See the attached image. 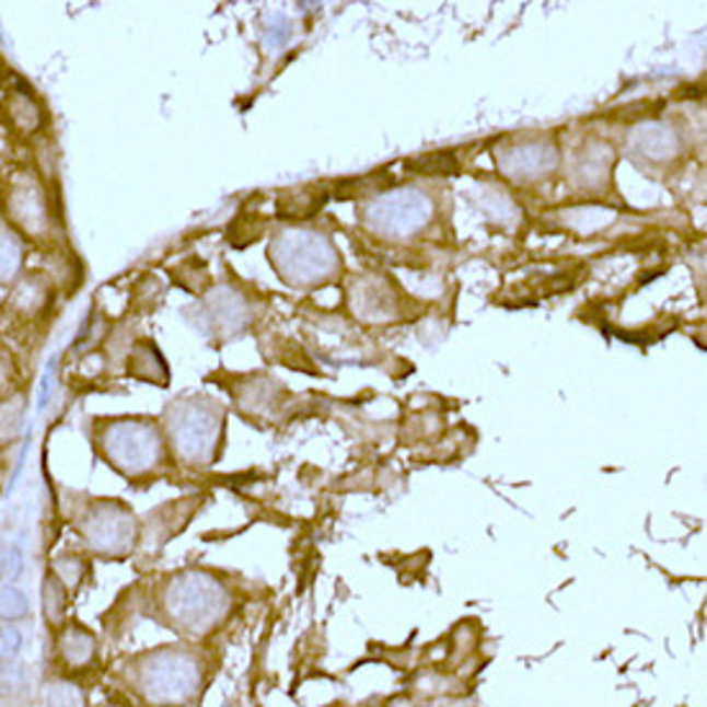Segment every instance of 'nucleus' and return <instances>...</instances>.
Returning <instances> with one entry per match:
<instances>
[{
	"instance_id": "obj_1",
	"label": "nucleus",
	"mask_w": 707,
	"mask_h": 707,
	"mask_svg": "<svg viewBox=\"0 0 707 707\" xmlns=\"http://www.w3.org/2000/svg\"><path fill=\"white\" fill-rule=\"evenodd\" d=\"M131 684L152 707H186L204 689V664L188 648L162 646L131 664Z\"/></svg>"
},
{
	"instance_id": "obj_2",
	"label": "nucleus",
	"mask_w": 707,
	"mask_h": 707,
	"mask_svg": "<svg viewBox=\"0 0 707 707\" xmlns=\"http://www.w3.org/2000/svg\"><path fill=\"white\" fill-rule=\"evenodd\" d=\"M162 613L171 628L201 638L230 615V592L204 571H186L171 579L162 592Z\"/></svg>"
},
{
	"instance_id": "obj_3",
	"label": "nucleus",
	"mask_w": 707,
	"mask_h": 707,
	"mask_svg": "<svg viewBox=\"0 0 707 707\" xmlns=\"http://www.w3.org/2000/svg\"><path fill=\"white\" fill-rule=\"evenodd\" d=\"M103 451L112 466L127 476H142L158 468L162 459L160 438L152 425L137 422V419H121L106 430Z\"/></svg>"
},
{
	"instance_id": "obj_4",
	"label": "nucleus",
	"mask_w": 707,
	"mask_h": 707,
	"mask_svg": "<svg viewBox=\"0 0 707 707\" xmlns=\"http://www.w3.org/2000/svg\"><path fill=\"white\" fill-rule=\"evenodd\" d=\"M274 263L286 278L306 283L327 276L335 268V250L316 234L293 232L274 245Z\"/></svg>"
},
{
	"instance_id": "obj_5",
	"label": "nucleus",
	"mask_w": 707,
	"mask_h": 707,
	"mask_svg": "<svg viewBox=\"0 0 707 707\" xmlns=\"http://www.w3.org/2000/svg\"><path fill=\"white\" fill-rule=\"evenodd\" d=\"M430 217V198L419 190H399V194L384 196L366 211V222L371 230L394 234V237H407V234L422 230Z\"/></svg>"
},
{
	"instance_id": "obj_6",
	"label": "nucleus",
	"mask_w": 707,
	"mask_h": 707,
	"mask_svg": "<svg viewBox=\"0 0 707 707\" xmlns=\"http://www.w3.org/2000/svg\"><path fill=\"white\" fill-rule=\"evenodd\" d=\"M83 535L98 554L121 556L135 543V518L119 502H101L88 512Z\"/></svg>"
},
{
	"instance_id": "obj_7",
	"label": "nucleus",
	"mask_w": 707,
	"mask_h": 707,
	"mask_svg": "<svg viewBox=\"0 0 707 707\" xmlns=\"http://www.w3.org/2000/svg\"><path fill=\"white\" fill-rule=\"evenodd\" d=\"M217 419L206 407H188L173 425L175 448L183 459L190 463L211 459L213 443H217Z\"/></svg>"
},
{
	"instance_id": "obj_8",
	"label": "nucleus",
	"mask_w": 707,
	"mask_h": 707,
	"mask_svg": "<svg viewBox=\"0 0 707 707\" xmlns=\"http://www.w3.org/2000/svg\"><path fill=\"white\" fill-rule=\"evenodd\" d=\"M499 165H502L507 175H512V178H537V175L554 171L556 150L543 142H525L522 147H514V150L507 152L505 158H499Z\"/></svg>"
},
{
	"instance_id": "obj_9",
	"label": "nucleus",
	"mask_w": 707,
	"mask_h": 707,
	"mask_svg": "<svg viewBox=\"0 0 707 707\" xmlns=\"http://www.w3.org/2000/svg\"><path fill=\"white\" fill-rule=\"evenodd\" d=\"M630 147L633 152L644 154L648 160L664 162L672 160L676 150H680V139H676L672 127H667V124L646 121L638 129H633Z\"/></svg>"
},
{
	"instance_id": "obj_10",
	"label": "nucleus",
	"mask_w": 707,
	"mask_h": 707,
	"mask_svg": "<svg viewBox=\"0 0 707 707\" xmlns=\"http://www.w3.org/2000/svg\"><path fill=\"white\" fill-rule=\"evenodd\" d=\"M57 648H60V659L65 667L85 669L95 659V636L91 630H85L83 625L70 623L62 628Z\"/></svg>"
},
{
	"instance_id": "obj_11",
	"label": "nucleus",
	"mask_w": 707,
	"mask_h": 707,
	"mask_svg": "<svg viewBox=\"0 0 707 707\" xmlns=\"http://www.w3.org/2000/svg\"><path fill=\"white\" fill-rule=\"evenodd\" d=\"M65 581H60L57 573H47L44 579V617H47L49 625L60 628L65 621V613H68V592H65Z\"/></svg>"
},
{
	"instance_id": "obj_12",
	"label": "nucleus",
	"mask_w": 707,
	"mask_h": 707,
	"mask_svg": "<svg viewBox=\"0 0 707 707\" xmlns=\"http://www.w3.org/2000/svg\"><path fill=\"white\" fill-rule=\"evenodd\" d=\"M407 171L412 173H425V175H434V173H453L455 171V158L451 152L443 154H427V158L419 160H409Z\"/></svg>"
},
{
	"instance_id": "obj_13",
	"label": "nucleus",
	"mask_w": 707,
	"mask_h": 707,
	"mask_svg": "<svg viewBox=\"0 0 707 707\" xmlns=\"http://www.w3.org/2000/svg\"><path fill=\"white\" fill-rule=\"evenodd\" d=\"M28 613V600L26 594L16 589L13 584L3 587V621H19V617H26Z\"/></svg>"
},
{
	"instance_id": "obj_14",
	"label": "nucleus",
	"mask_w": 707,
	"mask_h": 707,
	"mask_svg": "<svg viewBox=\"0 0 707 707\" xmlns=\"http://www.w3.org/2000/svg\"><path fill=\"white\" fill-rule=\"evenodd\" d=\"M47 707H83V697L72 684H49L47 687Z\"/></svg>"
},
{
	"instance_id": "obj_15",
	"label": "nucleus",
	"mask_w": 707,
	"mask_h": 707,
	"mask_svg": "<svg viewBox=\"0 0 707 707\" xmlns=\"http://www.w3.org/2000/svg\"><path fill=\"white\" fill-rule=\"evenodd\" d=\"M21 571H24V554H21L19 543H9V546L3 548V579H5V584L16 581L21 577Z\"/></svg>"
},
{
	"instance_id": "obj_16",
	"label": "nucleus",
	"mask_w": 707,
	"mask_h": 707,
	"mask_svg": "<svg viewBox=\"0 0 707 707\" xmlns=\"http://www.w3.org/2000/svg\"><path fill=\"white\" fill-rule=\"evenodd\" d=\"M21 646H24V636H21V630L16 625H3V664H9L19 657Z\"/></svg>"
},
{
	"instance_id": "obj_17",
	"label": "nucleus",
	"mask_w": 707,
	"mask_h": 707,
	"mask_svg": "<svg viewBox=\"0 0 707 707\" xmlns=\"http://www.w3.org/2000/svg\"><path fill=\"white\" fill-rule=\"evenodd\" d=\"M49 379H51V375H49V371H47V375H44V381H42V389H39V404H36V407H39V409H44V407H47V392H49Z\"/></svg>"
},
{
	"instance_id": "obj_18",
	"label": "nucleus",
	"mask_w": 707,
	"mask_h": 707,
	"mask_svg": "<svg viewBox=\"0 0 707 707\" xmlns=\"http://www.w3.org/2000/svg\"><path fill=\"white\" fill-rule=\"evenodd\" d=\"M101 707H108V705H101Z\"/></svg>"
}]
</instances>
